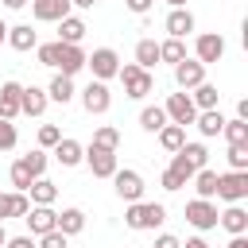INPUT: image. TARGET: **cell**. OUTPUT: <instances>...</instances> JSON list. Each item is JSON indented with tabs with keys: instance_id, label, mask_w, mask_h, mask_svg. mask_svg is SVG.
<instances>
[{
	"instance_id": "obj_1",
	"label": "cell",
	"mask_w": 248,
	"mask_h": 248,
	"mask_svg": "<svg viewBox=\"0 0 248 248\" xmlns=\"http://www.w3.org/2000/svg\"><path fill=\"white\" fill-rule=\"evenodd\" d=\"M205 163H209L205 143H182V147L170 155V170H174V174H182L186 182H190V178H194V174H198Z\"/></svg>"
},
{
	"instance_id": "obj_2",
	"label": "cell",
	"mask_w": 248,
	"mask_h": 248,
	"mask_svg": "<svg viewBox=\"0 0 248 248\" xmlns=\"http://www.w3.org/2000/svg\"><path fill=\"white\" fill-rule=\"evenodd\" d=\"M167 221V209L159 202H132L128 213H124V225L136 229V232H147V229H159Z\"/></svg>"
},
{
	"instance_id": "obj_3",
	"label": "cell",
	"mask_w": 248,
	"mask_h": 248,
	"mask_svg": "<svg viewBox=\"0 0 248 248\" xmlns=\"http://www.w3.org/2000/svg\"><path fill=\"white\" fill-rule=\"evenodd\" d=\"M116 78L124 81V97H132V101H143V97L155 89V78H151V70H140L136 62L120 66V70H116Z\"/></svg>"
},
{
	"instance_id": "obj_4",
	"label": "cell",
	"mask_w": 248,
	"mask_h": 248,
	"mask_svg": "<svg viewBox=\"0 0 248 248\" xmlns=\"http://www.w3.org/2000/svg\"><path fill=\"white\" fill-rule=\"evenodd\" d=\"M217 198L229 205H240L248 198V170H225L217 174Z\"/></svg>"
},
{
	"instance_id": "obj_5",
	"label": "cell",
	"mask_w": 248,
	"mask_h": 248,
	"mask_svg": "<svg viewBox=\"0 0 248 248\" xmlns=\"http://www.w3.org/2000/svg\"><path fill=\"white\" fill-rule=\"evenodd\" d=\"M85 66L93 70V81H108V78H116V70H120V54H116L112 46H97L93 54H85Z\"/></svg>"
},
{
	"instance_id": "obj_6",
	"label": "cell",
	"mask_w": 248,
	"mask_h": 248,
	"mask_svg": "<svg viewBox=\"0 0 248 248\" xmlns=\"http://www.w3.org/2000/svg\"><path fill=\"white\" fill-rule=\"evenodd\" d=\"M163 112H167V120H170V124H178V128L194 124V116H198V108H194L190 93H170V97H167V105H163Z\"/></svg>"
},
{
	"instance_id": "obj_7",
	"label": "cell",
	"mask_w": 248,
	"mask_h": 248,
	"mask_svg": "<svg viewBox=\"0 0 248 248\" xmlns=\"http://www.w3.org/2000/svg\"><path fill=\"white\" fill-rule=\"evenodd\" d=\"M221 54H225V39H221L217 31H205V35H198V39H194V58H198L202 66L221 62Z\"/></svg>"
},
{
	"instance_id": "obj_8",
	"label": "cell",
	"mask_w": 248,
	"mask_h": 248,
	"mask_svg": "<svg viewBox=\"0 0 248 248\" xmlns=\"http://www.w3.org/2000/svg\"><path fill=\"white\" fill-rule=\"evenodd\" d=\"M108 105H112V93H108V85H105V81H89V85L81 89V108H85L89 116L108 112Z\"/></svg>"
},
{
	"instance_id": "obj_9",
	"label": "cell",
	"mask_w": 248,
	"mask_h": 248,
	"mask_svg": "<svg viewBox=\"0 0 248 248\" xmlns=\"http://www.w3.org/2000/svg\"><path fill=\"white\" fill-rule=\"evenodd\" d=\"M85 163L93 170V178H112L120 167H116V151H105V147H85Z\"/></svg>"
},
{
	"instance_id": "obj_10",
	"label": "cell",
	"mask_w": 248,
	"mask_h": 248,
	"mask_svg": "<svg viewBox=\"0 0 248 248\" xmlns=\"http://www.w3.org/2000/svg\"><path fill=\"white\" fill-rule=\"evenodd\" d=\"M112 186H116V194L132 205V202H143V174L140 170H116L112 174Z\"/></svg>"
},
{
	"instance_id": "obj_11",
	"label": "cell",
	"mask_w": 248,
	"mask_h": 248,
	"mask_svg": "<svg viewBox=\"0 0 248 248\" xmlns=\"http://www.w3.org/2000/svg\"><path fill=\"white\" fill-rule=\"evenodd\" d=\"M186 221L194 225V229H217V205L213 202H205V198H194V202H186Z\"/></svg>"
},
{
	"instance_id": "obj_12",
	"label": "cell",
	"mask_w": 248,
	"mask_h": 248,
	"mask_svg": "<svg viewBox=\"0 0 248 248\" xmlns=\"http://www.w3.org/2000/svg\"><path fill=\"white\" fill-rule=\"evenodd\" d=\"M23 221H27L31 236H46V232H54V225H58V213H54L50 205H31V209L23 213Z\"/></svg>"
},
{
	"instance_id": "obj_13",
	"label": "cell",
	"mask_w": 248,
	"mask_h": 248,
	"mask_svg": "<svg viewBox=\"0 0 248 248\" xmlns=\"http://www.w3.org/2000/svg\"><path fill=\"white\" fill-rule=\"evenodd\" d=\"M31 16L39 23H62L70 16V0H31Z\"/></svg>"
},
{
	"instance_id": "obj_14",
	"label": "cell",
	"mask_w": 248,
	"mask_h": 248,
	"mask_svg": "<svg viewBox=\"0 0 248 248\" xmlns=\"http://www.w3.org/2000/svg\"><path fill=\"white\" fill-rule=\"evenodd\" d=\"M174 81H178V89H198V85L205 81V66H202L198 58H182V62L174 66Z\"/></svg>"
},
{
	"instance_id": "obj_15",
	"label": "cell",
	"mask_w": 248,
	"mask_h": 248,
	"mask_svg": "<svg viewBox=\"0 0 248 248\" xmlns=\"http://www.w3.org/2000/svg\"><path fill=\"white\" fill-rule=\"evenodd\" d=\"M46 89H39V85H23V93H19V116H43L46 112Z\"/></svg>"
},
{
	"instance_id": "obj_16",
	"label": "cell",
	"mask_w": 248,
	"mask_h": 248,
	"mask_svg": "<svg viewBox=\"0 0 248 248\" xmlns=\"http://www.w3.org/2000/svg\"><path fill=\"white\" fill-rule=\"evenodd\" d=\"M58 74H66V78H74L78 70H85V50L81 46H58V66H54Z\"/></svg>"
},
{
	"instance_id": "obj_17",
	"label": "cell",
	"mask_w": 248,
	"mask_h": 248,
	"mask_svg": "<svg viewBox=\"0 0 248 248\" xmlns=\"http://www.w3.org/2000/svg\"><path fill=\"white\" fill-rule=\"evenodd\" d=\"M217 225H221L229 236H244V232H248V213H244V205H229L225 213H217Z\"/></svg>"
},
{
	"instance_id": "obj_18",
	"label": "cell",
	"mask_w": 248,
	"mask_h": 248,
	"mask_svg": "<svg viewBox=\"0 0 248 248\" xmlns=\"http://www.w3.org/2000/svg\"><path fill=\"white\" fill-rule=\"evenodd\" d=\"M19 93H23L19 81H4L0 85V120H16L19 116Z\"/></svg>"
},
{
	"instance_id": "obj_19",
	"label": "cell",
	"mask_w": 248,
	"mask_h": 248,
	"mask_svg": "<svg viewBox=\"0 0 248 248\" xmlns=\"http://www.w3.org/2000/svg\"><path fill=\"white\" fill-rule=\"evenodd\" d=\"M167 35L170 39H186L190 31H194V16H190V8H170V16H167Z\"/></svg>"
},
{
	"instance_id": "obj_20",
	"label": "cell",
	"mask_w": 248,
	"mask_h": 248,
	"mask_svg": "<svg viewBox=\"0 0 248 248\" xmlns=\"http://www.w3.org/2000/svg\"><path fill=\"white\" fill-rule=\"evenodd\" d=\"M54 159H58L62 167H78V163L85 159V147H81L78 140H70V136H62V140L54 143Z\"/></svg>"
},
{
	"instance_id": "obj_21",
	"label": "cell",
	"mask_w": 248,
	"mask_h": 248,
	"mask_svg": "<svg viewBox=\"0 0 248 248\" xmlns=\"http://www.w3.org/2000/svg\"><path fill=\"white\" fill-rule=\"evenodd\" d=\"M27 209H31V198H27V194H19V190L0 194V221H8V217H23Z\"/></svg>"
},
{
	"instance_id": "obj_22",
	"label": "cell",
	"mask_w": 248,
	"mask_h": 248,
	"mask_svg": "<svg viewBox=\"0 0 248 248\" xmlns=\"http://www.w3.org/2000/svg\"><path fill=\"white\" fill-rule=\"evenodd\" d=\"M85 31H89V27H85L78 16H66V19L58 23V43H66V46H81Z\"/></svg>"
},
{
	"instance_id": "obj_23",
	"label": "cell",
	"mask_w": 248,
	"mask_h": 248,
	"mask_svg": "<svg viewBox=\"0 0 248 248\" xmlns=\"http://www.w3.org/2000/svg\"><path fill=\"white\" fill-rule=\"evenodd\" d=\"M8 46H12V50H31V46H39L35 27H31V23H16V27H8Z\"/></svg>"
},
{
	"instance_id": "obj_24",
	"label": "cell",
	"mask_w": 248,
	"mask_h": 248,
	"mask_svg": "<svg viewBox=\"0 0 248 248\" xmlns=\"http://www.w3.org/2000/svg\"><path fill=\"white\" fill-rule=\"evenodd\" d=\"M27 198H31V205H54L58 186H54L50 178H35V182L27 186Z\"/></svg>"
},
{
	"instance_id": "obj_25",
	"label": "cell",
	"mask_w": 248,
	"mask_h": 248,
	"mask_svg": "<svg viewBox=\"0 0 248 248\" xmlns=\"http://www.w3.org/2000/svg\"><path fill=\"white\" fill-rule=\"evenodd\" d=\"M54 229H58L62 236H78V232L85 229V213H81L78 205H70V209L58 213V225H54Z\"/></svg>"
},
{
	"instance_id": "obj_26",
	"label": "cell",
	"mask_w": 248,
	"mask_h": 248,
	"mask_svg": "<svg viewBox=\"0 0 248 248\" xmlns=\"http://www.w3.org/2000/svg\"><path fill=\"white\" fill-rule=\"evenodd\" d=\"M46 101H58V105L74 101V78H66V74H54V78H50V85H46Z\"/></svg>"
},
{
	"instance_id": "obj_27",
	"label": "cell",
	"mask_w": 248,
	"mask_h": 248,
	"mask_svg": "<svg viewBox=\"0 0 248 248\" xmlns=\"http://www.w3.org/2000/svg\"><path fill=\"white\" fill-rule=\"evenodd\" d=\"M190 101H194V108L198 112H205V108H217V101H221V93H217V85H209V81H202L194 93H190Z\"/></svg>"
},
{
	"instance_id": "obj_28",
	"label": "cell",
	"mask_w": 248,
	"mask_h": 248,
	"mask_svg": "<svg viewBox=\"0 0 248 248\" xmlns=\"http://www.w3.org/2000/svg\"><path fill=\"white\" fill-rule=\"evenodd\" d=\"M194 124H198V132H202V136H221L225 116H221L217 108H205V112H198V116H194Z\"/></svg>"
},
{
	"instance_id": "obj_29",
	"label": "cell",
	"mask_w": 248,
	"mask_h": 248,
	"mask_svg": "<svg viewBox=\"0 0 248 248\" xmlns=\"http://www.w3.org/2000/svg\"><path fill=\"white\" fill-rule=\"evenodd\" d=\"M194 190H198V198H205V202H213V198H217V170H209V167H202V170L194 174Z\"/></svg>"
},
{
	"instance_id": "obj_30",
	"label": "cell",
	"mask_w": 248,
	"mask_h": 248,
	"mask_svg": "<svg viewBox=\"0 0 248 248\" xmlns=\"http://www.w3.org/2000/svg\"><path fill=\"white\" fill-rule=\"evenodd\" d=\"M155 62H159V43L155 39H140L136 43V66L140 70H151Z\"/></svg>"
},
{
	"instance_id": "obj_31",
	"label": "cell",
	"mask_w": 248,
	"mask_h": 248,
	"mask_svg": "<svg viewBox=\"0 0 248 248\" xmlns=\"http://www.w3.org/2000/svg\"><path fill=\"white\" fill-rule=\"evenodd\" d=\"M159 143H163V151H178L182 143H186V128H178V124H163L159 128Z\"/></svg>"
},
{
	"instance_id": "obj_32",
	"label": "cell",
	"mask_w": 248,
	"mask_h": 248,
	"mask_svg": "<svg viewBox=\"0 0 248 248\" xmlns=\"http://www.w3.org/2000/svg\"><path fill=\"white\" fill-rule=\"evenodd\" d=\"M163 124H170L167 112H163V105H147V108L140 112V128H143V132H159Z\"/></svg>"
},
{
	"instance_id": "obj_33",
	"label": "cell",
	"mask_w": 248,
	"mask_h": 248,
	"mask_svg": "<svg viewBox=\"0 0 248 248\" xmlns=\"http://www.w3.org/2000/svg\"><path fill=\"white\" fill-rule=\"evenodd\" d=\"M221 136L229 140V147H236V143H248V120H225V128H221Z\"/></svg>"
},
{
	"instance_id": "obj_34",
	"label": "cell",
	"mask_w": 248,
	"mask_h": 248,
	"mask_svg": "<svg viewBox=\"0 0 248 248\" xmlns=\"http://www.w3.org/2000/svg\"><path fill=\"white\" fill-rule=\"evenodd\" d=\"M186 58V46H182V39H167V43H159V62H170V66H178Z\"/></svg>"
},
{
	"instance_id": "obj_35",
	"label": "cell",
	"mask_w": 248,
	"mask_h": 248,
	"mask_svg": "<svg viewBox=\"0 0 248 248\" xmlns=\"http://www.w3.org/2000/svg\"><path fill=\"white\" fill-rule=\"evenodd\" d=\"M93 147H105V151H116V147H120V132H116L112 124H101V128L93 132Z\"/></svg>"
},
{
	"instance_id": "obj_36",
	"label": "cell",
	"mask_w": 248,
	"mask_h": 248,
	"mask_svg": "<svg viewBox=\"0 0 248 248\" xmlns=\"http://www.w3.org/2000/svg\"><path fill=\"white\" fill-rule=\"evenodd\" d=\"M8 178H12V186H16V190H19V194H27V186H31V182H35V178H31V170H27V167H23V163H19V159H16V163H12V170H8Z\"/></svg>"
},
{
	"instance_id": "obj_37",
	"label": "cell",
	"mask_w": 248,
	"mask_h": 248,
	"mask_svg": "<svg viewBox=\"0 0 248 248\" xmlns=\"http://www.w3.org/2000/svg\"><path fill=\"white\" fill-rule=\"evenodd\" d=\"M19 163L31 170V178H43V170H46V151H31V155H23Z\"/></svg>"
},
{
	"instance_id": "obj_38",
	"label": "cell",
	"mask_w": 248,
	"mask_h": 248,
	"mask_svg": "<svg viewBox=\"0 0 248 248\" xmlns=\"http://www.w3.org/2000/svg\"><path fill=\"white\" fill-rule=\"evenodd\" d=\"M229 170H248V143L229 147Z\"/></svg>"
},
{
	"instance_id": "obj_39",
	"label": "cell",
	"mask_w": 248,
	"mask_h": 248,
	"mask_svg": "<svg viewBox=\"0 0 248 248\" xmlns=\"http://www.w3.org/2000/svg\"><path fill=\"white\" fill-rule=\"evenodd\" d=\"M19 143V132H16V124L12 120H0V151H12Z\"/></svg>"
},
{
	"instance_id": "obj_40",
	"label": "cell",
	"mask_w": 248,
	"mask_h": 248,
	"mask_svg": "<svg viewBox=\"0 0 248 248\" xmlns=\"http://www.w3.org/2000/svg\"><path fill=\"white\" fill-rule=\"evenodd\" d=\"M58 46H62L58 39H54V43H43V46H35V50H39V62H43V66H58Z\"/></svg>"
},
{
	"instance_id": "obj_41",
	"label": "cell",
	"mask_w": 248,
	"mask_h": 248,
	"mask_svg": "<svg viewBox=\"0 0 248 248\" xmlns=\"http://www.w3.org/2000/svg\"><path fill=\"white\" fill-rule=\"evenodd\" d=\"M58 140H62V128L58 124H43L39 128V147H54Z\"/></svg>"
},
{
	"instance_id": "obj_42",
	"label": "cell",
	"mask_w": 248,
	"mask_h": 248,
	"mask_svg": "<svg viewBox=\"0 0 248 248\" xmlns=\"http://www.w3.org/2000/svg\"><path fill=\"white\" fill-rule=\"evenodd\" d=\"M66 240H70V236H62V232L54 229V232H46V236H39V248H70Z\"/></svg>"
},
{
	"instance_id": "obj_43",
	"label": "cell",
	"mask_w": 248,
	"mask_h": 248,
	"mask_svg": "<svg viewBox=\"0 0 248 248\" xmlns=\"http://www.w3.org/2000/svg\"><path fill=\"white\" fill-rule=\"evenodd\" d=\"M182 186H186V178H182V174H174V170L167 167V170H163V190H182Z\"/></svg>"
},
{
	"instance_id": "obj_44",
	"label": "cell",
	"mask_w": 248,
	"mask_h": 248,
	"mask_svg": "<svg viewBox=\"0 0 248 248\" xmlns=\"http://www.w3.org/2000/svg\"><path fill=\"white\" fill-rule=\"evenodd\" d=\"M124 4H128V12H136V16H147L155 0H124Z\"/></svg>"
},
{
	"instance_id": "obj_45",
	"label": "cell",
	"mask_w": 248,
	"mask_h": 248,
	"mask_svg": "<svg viewBox=\"0 0 248 248\" xmlns=\"http://www.w3.org/2000/svg\"><path fill=\"white\" fill-rule=\"evenodd\" d=\"M4 248H39V244H35V236H8Z\"/></svg>"
},
{
	"instance_id": "obj_46",
	"label": "cell",
	"mask_w": 248,
	"mask_h": 248,
	"mask_svg": "<svg viewBox=\"0 0 248 248\" xmlns=\"http://www.w3.org/2000/svg\"><path fill=\"white\" fill-rule=\"evenodd\" d=\"M155 248H182V240H178V236H170V232H163V236L155 240Z\"/></svg>"
},
{
	"instance_id": "obj_47",
	"label": "cell",
	"mask_w": 248,
	"mask_h": 248,
	"mask_svg": "<svg viewBox=\"0 0 248 248\" xmlns=\"http://www.w3.org/2000/svg\"><path fill=\"white\" fill-rule=\"evenodd\" d=\"M225 248H248V236H232V240H229Z\"/></svg>"
},
{
	"instance_id": "obj_48",
	"label": "cell",
	"mask_w": 248,
	"mask_h": 248,
	"mask_svg": "<svg viewBox=\"0 0 248 248\" xmlns=\"http://www.w3.org/2000/svg\"><path fill=\"white\" fill-rule=\"evenodd\" d=\"M182 248H209V244H205V240H202V236H190V240H186V244H182Z\"/></svg>"
},
{
	"instance_id": "obj_49",
	"label": "cell",
	"mask_w": 248,
	"mask_h": 248,
	"mask_svg": "<svg viewBox=\"0 0 248 248\" xmlns=\"http://www.w3.org/2000/svg\"><path fill=\"white\" fill-rule=\"evenodd\" d=\"M97 0H70V8H93Z\"/></svg>"
},
{
	"instance_id": "obj_50",
	"label": "cell",
	"mask_w": 248,
	"mask_h": 248,
	"mask_svg": "<svg viewBox=\"0 0 248 248\" xmlns=\"http://www.w3.org/2000/svg\"><path fill=\"white\" fill-rule=\"evenodd\" d=\"M31 0H4V8H27Z\"/></svg>"
},
{
	"instance_id": "obj_51",
	"label": "cell",
	"mask_w": 248,
	"mask_h": 248,
	"mask_svg": "<svg viewBox=\"0 0 248 248\" xmlns=\"http://www.w3.org/2000/svg\"><path fill=\"white\" fill-rule=\"evenodd\" d=\"M4 43H8V23L0 19V46H4Z\"/></svg>"
},
{
	"instance_id": "obj_52",
	"label": "cell",
	"mask_w": 248,
	"mask_h": 248,
	"mask_svg": "<svg viewBox=\"0 0 248 248\" xmlns=\"http://www.w3.org/2000/svg\"><path fill=\"white\" fill-rule=\"evenodd\" d=\"M8 244V232H4V221H0V248Z\"/></svg>"
},
{
	"instance_id": "obj_53",
	"label": "cell",
	"mask_w": 248,
	"mask_h": 248,
	"mask_svg": "<svg viewBox=\"0 0 248 248\" xmlns=\"http://www.w3.org/2000/svg\"><path fill=\"white\" fill-rule=\"evenodd\" d=\"M167 4H170V8H186V0H167Z\"/></svg>"
}]
</instances>
